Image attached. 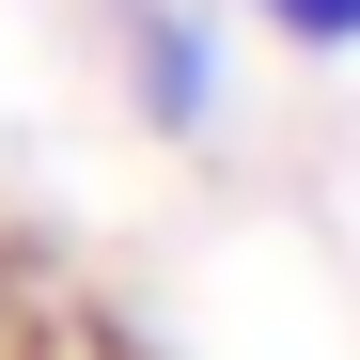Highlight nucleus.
Returning a JSON list of instances; mask_svg holds the SVG:
<instances>
[{"mask_svg": "<svg viewBox=\"0 0 360 360\" xmlns=\"http://www.w3.org/2000/svg\"><path fill=\"white\" fill-rule=\"evenodd\" d=\"M110 79H126V110L157 141H219V110H235V47L204 0H110Z\"/></svg>", "mask_w": 360, "mask_h": 360, "instance_id": "1", "label": "nucleus"}, {"mask_svg": "<svg viewBox=\"0 0 360 360\" xmlns=\"http://www.w3.org/2000/svg\"><path fill=\"white\" fill-rule=\"evenodd\" d=\"M235 16H266L282 47H314V63H360V0H235Z\"/></svg>", "mask_w": 360, "mask_h": 360, "instance_id": "2", "label": "nucleus"}]
</instances>
